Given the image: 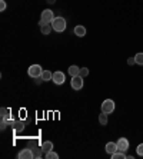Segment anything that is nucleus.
Here are the masks:
<instances>
[{
	"mask_svg": "<svg viewBox=\"0 0 143 159\" xmlns=\"http://www.w3.org/2000/svg\"><path fill=\"white\" fill-rule=\"evenodd\" d=\"M114 111V102L112 99H106L105 102L102 103V112H105V113H112V112Z\"/></svg>",
	"mask_w": 143,
	"mask_h": 159,
	"instance_id": "20e7f679",
	"label": "nucleus"
},
{
	"mask_svg": "<svg viewBox=\"0 0 143 159\" xmlns=\"http://www.w3.org/2000/svg\"><path fill=\"white\" fill-rule=\"evenodd\" d=\"M116 143H118V151H120V152H126L129 149V141L126 138H120Z\"/></svg>",
	"mask_w": 143,
	"mask_h": 159,
	"instance_id": "6e6552de",
	"label": "nucleus"
},
{
	"mask_svg": "<svg viewBox=\"0 0 143 159\" xmlns=\"http://www.w3.org/2000/svg\"><path fill=\"white\" fill-rule=\"evenodd\" d=\"M106 152L109 155H113L114 152H118V143H114V142H109L106 143Z\"/></svg>",
	"mask_w": 143,
	"mask_h": 159,
	"instance_id": "1a4fd4ad",
	"label": "nucleus"
},
{
	"mask_svg": "<svg viewBox=\"0 0 143 159\" xmlns=\"http://www.w3.org/2000/svg\"><path fill=\"white\" fill-rule=\"evenodd\" d=\"M79 76H82V78H86V76H89V69H87V67H80Z\"/></svg>",
	"mask_w": 143,
	"mask_h": 159,
	"instance_id": "4be33fe9",
	"label": "nucleus"
},
{
	"mask_svg": "<svg viewBox=\"0 0 143 159\" xmlns=\"http://www.w3.org/2000/svg\"><path fill=\"white\" fill-rule=\"evenodd\" d=\"M4 10H6V2L0 0V11H4Z\"/></svg>",
	"mask_w": 143,
	"mask_h": 159,
	"instance_id": "b1692460",
	"label": "nucleus"
},
{
	"mask_svg": "<svg viewBox=\"0 0 143 159\" xmlns=\"http://www.w3.org/2000/svg\"><path fill=\"white\" fill-rule=\"evenodd\" d=\"M51 27H53V30L55 32H57V33H62V32H65L67 27V23H66V19L63 17H55V20L51 22Z\"/></svg>",
	"mask_w": 143,
	"mask_h": 159,
	"instance_id": "f257e3e1",
	"label": "nucleus"
},
{
	"mask_svg": "<svg viewBox=\"0 0 143 159\" xmlns=\"http://www.w3.org/2000/svg\"><path fill=\"white\" fill-rule=\"evenodd\" d=\"M13 128H15L16 132H22V130L25 129V122H23V120H15Z\"/></svg>",
	"mask_w": 143,
	"mask_h": 159,
	"instance_id": "f8f14e48",
	"label": "nucleus"
},
{
	"mask_svg": "<svg viewBox=\"0 0 143 159\" xmlns=\"http://www.w3.org/2000/svg\"><path fill=\"white\" fill-rule=\"evenodd\" d=\"M99 122L100 125H107V113H105V112H102L99 115Z\"/></svg>",
	"mask_w": 143,
	"mask_h": 159,
	"instance_id": "a211bd4d",
	"label": "nucleus"
},
{
	"mask_svg": "<svg viewBox=\"0 0 143 159\" xmlns=\"http://www.w3.org/2000/svg\"><path fill=\"white\" fill-rule=\"evenodd\" d=\"M44 158L46 159H57L59 158V155H57L55 151H50V152H47V153L44 155Z\"/></svg>",
	"mask_w": 143,
	"mask_h": 159,
	"instance_id": "6ab92c4d",
	"label": "nucleus"
},
{
	"mask_svg": "<svg viewBox=\"0 0 143 159\" xmlns=\"http://www.w3.org/2000/svg\"><path fill=\"white\" fill-rule=\"evenodd\" d=\"M32 151H33L34 158H42V156H43V153H44L43 149H42V146H40V148H33Z\"/></svg>",
	"mask_w": 143,
	"mask_h": 159,
	"instance_id": "f3484780",
	"label": "nucleus"
},
{
	"mask_svg": "<svg viewBox=\"0 0 143 159\" xmlns=\"http://www.w3.org/2000/svg\"><path fill=\"white\" fill-rule=\"evenodd\" d=\"M110 156H112V159H125V158H127V156L125 155V152H120V151L114 152L113 155H110Z\"/></svg>",
	"mask_w": 143,
	"mask_h": 159,
	"instance_id": "dca6fc26",
	"label": "nucleus"
},
{
	"mask_svg": "<svg viewBox=\"0 0 143 159\" xmlns=\"http://www.w3.org/2000/svg\"><path fill=\"white\" fill-rule=\"evenodd\" d=\"M55 2H56V0H47L49 4H55Z\"/></svg>",
	"mask_w": 143,
	"mask_h": 159,
	"instance_id": "a878e982",
	"label": "nucleus"
},
{
	"mask_svg": "<svg viewBox=\"0 0 143 159\" xmlns=\"http://www.w3.org/2000/svg\"><path fill=\"white\" fill-rule=\"evenodd\" d=\"M42 149H43L44 155H46L47 152L53 151V142H50V141H46V142H43V145H42Z\"/></svg>",
	"mask_w": 143,
	"mask_h": 159,
	"instance_id": "9d476101",
	"label": "nucleus"
},
{
	"mask_svg": "<svg viewBox=\"0 0 143 159\" xmlns=\"http://www.w3.org/2000/svg\"><path fill=\"white\" fill-rule=\"evenodd\" d=\"M51 25H49V23H46V25H43V26L40 27V30H42V34H44V36H47V34H50V32H51Z\"/></svg>",
	"mask_w": 143,
	"mask_h": 159,
	"instance_id": "4468645a",
	"label": "nucleus"
},
{
	"mask_svg": "<svg viewBox=\"0 0 143 159\" xmlns=\"http://www.w3.org/2000/svg\"><path fill=\"white\" fill-rule=\"evenodd\" d=\"M127 63H129V65H135V63H136L135 57H129V59H127Z\"/></svg>",
	"mask_w": 143,
	"mask_h": 159,
	"instance_id": "393cba45",
	"label": "nucleus"
},
{
	"mask_svg": "<svg viewBox=\"0 0 143 159\" xmlns=\"http://www.w3.org/2000/svg\"><path fill=\"white\" fill-rule=\"evenodd\" d=\"M0 113H2V119H9L10 111H9L7 107H2V109H0Z\"/></svg>",
	"mask_w": 143,
	"mask_h": 159,
	"instance_id": "aec40b11",
	"label": "nucleus"
},
{
	"mask_svg": "<svg viewBox=\"0 0 143 159\" xmlns=\"http://www.w3.org/2000/svg\"><path fill=\"white\" fill-rule=\"evenodd\" d=\"M135 60L137 65H142L143 66V53H137V55L135 56Z\"/></svg>",
	"mask_w": 143,
	"mask_h": 159,
	"instance_id": "412c9836",
	"label": "nucleus"
},
{
	"mask_svg": "<svg viewBox=\"0 0 143 159\" xmlns=\"http://www.w3.org/2000/svg\"><path fill=\"white\" fill-rule=\"evenodd\" d=\"M51 80L55 82L56 85H63V83H65V80H66V78H65V73H63V72H60V70L55 72V73H53V78H51Z\"/></svg>",
	"mask_w": 143,
	"mask_h": 159,
	"instance_id": "39448f33",
	"label": "nucleus"
},
{
	"mask_svg": "<svg viewBox=\"0 0 143 159\" xmlns=\"http://www.w3.org/2000/svg\"><path fill=\"white\" fill-rule=\"evenodd\" d=\"M42 20H43L44 23H51L53 20H55V15H53V11L49 10V9L43 10L42 11Z\"/></svg>",
	"mask_w": 143,
	"mask_h": 159,
	"instance_id": "423d86ee",
	"label": "nucleus"
},
{
	"mask_svg": "<svg viewBox=\"0 0 143 159\" xmlns=\"http://www.w3.org/2000/svg\"><path fill=\"white\" fill-rule=\"evenodd\" d=\"M73 32H74V34H76V36L83 37L84 34H86V27H84V26H76Z\"/></svg>",
	"mask_w": 143,
	"mask_h": 159,
	"instance_id": "9b49d317",
	"label": "nucleus"
},
{
	"mask_svg": "<svg viewBox=\"0 0 143 159\" xmlns=\"http://www.w3.org/2000/svg\"><path fill=\"white\" fill-rule=\"evenodd\" d=\"M51 78H53V73H51L50 70H43V73H42V76H40V79L43 82L51 80Z\"/></svg>",
	"mask_w": 143,
	"mask_h": 159,
	"instance_id": "ddd939ff",
	"label": "nucleus"
},
{
	"mask_svg": "<svg viewBox=\"0 0 143 159\" xmlns=\"http://www.w3.org/2000/svg\"><path fill=\"white\" fill-rule=\"evenodd\" d=\"M69 75L70 76H77V75H79V72H80V67H77L76 65H72V66L69 67Z\"/></svg>",
	"mask_w": 143,
	"mask_h": 159,
	"instance_id": "2eb2a0df",
	"label": "nucleus"
},
{
	"mask_svg": "<svg viewBox=\"0 0 143 159\" xmlns=\"http://www.w3.org/2000/svg\"><path fill=\"white\" fill-rule=\"evenodd\" d=\"M27 73H29L30 78H40L42 73H43V69H42L40 65H32V66L29 67V70H27Z\"/></svg>",
	"mask_w": 143,
	"mask_h": 159,
	"instance_id": "f03ea898",
	"label": "nucleus"
},
{
	"mask_svg": "<svg viewBox=\"0 0 143 159\" xmlns=\"http://www.w3.org/2000/svg\"><path fill=\"white\" fill-rule=\"evenodd\" d=\"M17 158H20V159H33V158H34L33 151H32V149H29V148L22 149V151L19 152Z\"/></svg>",
	"mask_w": 143,
	"mask_h": 159,
	"instance_id": "0eeeda50",
	"label": "nucleus"
},
{
	"mask_svg": "<svg viewBox=\"0 0 143 159\" xmlns=\"http://www.w3.org/2000/svg\"><path fill=\"white\" fill-rule=\"evenodd\" d=\"M70 85H72V88L74 89V90H80L82 88H83V78L82 76H72V80H70Z\"/></svg>",
	"mask_w": 143,
	"mask_h": 159,
	"instance_id": "7ed1b4c3",
	"label": "nucleus"
},
{
	"mask_svg": "<svg viewBox=\"0 0 143 159\" xmlns=\"http://www.w3.org/2000/svg\"><path fill=\"white\" fill-rule=\"evenodd\" d=\"M136 153L139 156H143V143H140L139 146H137V149H136Z\"/></svg>",
	"mask_w": 143,
	"mask_h": 159,
	"instance_id": "5701e85b",
	"label": "nucleus"
}]
</instances>
